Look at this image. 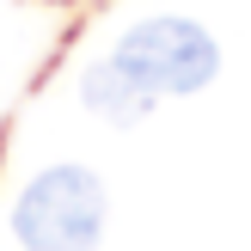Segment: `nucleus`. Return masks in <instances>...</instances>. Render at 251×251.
Here are the masks:
<instances>
[{"label": "nucleus", "instance_id": "2", "mask_svg": "<svg viewBox=\"0 0 251 251\" xmlns=\"http://www.w3.org/2000/svg\"><path fill=\"white\" fill-rule=\"evenodd\" d=\"M110 55L153 98H190V92H202L221 74V43L196 19H184V12H153V19L129 25Z\"/></svg>", "mask_w": 251, "mask_h": 251}, {"label": "nucleus", "instance_id": "3", "mask_svg": "<svg viewBox=\"0 0 251 251\" xmlns=\"http://www.w3.org/2000/svg\"><path fill=\"white\" fill-rule=\"evenodd\" d=\"M80 104L92 110L98 123H117V129H129V123H141L147 110H153V92H147L141 80H135L129 68H123L117 55L92 61V68L80 74Z\"/></svg>", "mask_w": 251, "mask_h": 251}, {"label": "nucleus", "instance_id": "1", "mask_svg": "<svg viewBox=\"0 0 251 251\" xmlns=\"http://www.w3.org/2000/svg\"><path fill=\"white\" fill-rule=\"evenodd\" d=\"M12 233L25 251H98L104 239V184L98 172L74 166H43L12 202Z\"/></svg>", "mask_w": 251, "mask_h": 251}]
</instances>
